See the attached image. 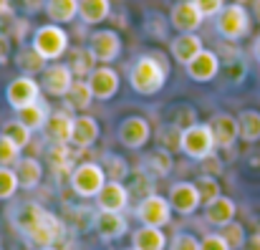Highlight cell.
Listing matches in <instances>:
<instances>
[{
    "mask_svg": "<svg viewBox=\"0 0 260 250\" xmlns=\"http://www.w3.org/2000/svg\"><path fill=\"white\" fill-rule=\"evenodd\" d=\"M13 225L25 238V243L36 250L56 248V243H61L63 235H66L63 220L56 217L53 212H48L38 202H23V205H18V210L13 212Z\"/></svg>",
    "mask_w": 260,
    "mask_h": 250,
    "instance_id": "obj_1",
    "label": "cell"
},
{
    "mask_svg": "<svg viewBox=\"0 0 260 250\" xmlns=\"http://www.w3.org/2000/svg\"><path fill=\"white\" fill-rule=\"evenodd\" d=\"M170 79V61L162 53H144L129 69V86L139 96H154Z\"/></svg>",
    "mask_w": 260,
    "mask_h": 250,
    "instance_id": "obj_2",
    "label": "cell"
},
{
    "mask_svg": "<svg viewBox=\"0 0 260 250\" xmlns=\"http://www.w3.org/2000/svg\"><path fill=\"white\" fill-rule=\"evenodd\" d=\"M215 30L225 41H240V38H245L250 33V13L245 10L243 3L225 5L215 15Z\"/></svg>",
    "mask_w": 260,
    "mask_h": 250,
    "instance_id": "obj_3",
    "label": "cell"
},
{
    "mask_svg": "<svg viewBox=\"0 0 260 250\" xmlns=\"http://www.w3.org/2000/svg\"><path fill=\"white\" fill-rule=\"evenodd\" d=\"M215 147L217 144H215L212 129H210V124H202V121H197L194 127L184 129L182 137H179V152H184L189 160H197V162H202L210 154H215Z\"/></svg>",
    "mask_w": 260,
    "mask_h": 250,
    "instance_id": "obj_4",
    "label": "cell"
},
{
    "mask_svg": "<svg viewBox=\"0 0 260 250\" xmlns=\"http://www.w3.org/2000/svg\"><path fill=\"white\" fill-rule=\"evenodd\" d=\"M33 48L46 58V61H58L66 51H69V33L56 25V23H48V25H41L36 33H33Z\"/></svg>",
    "mask_w": 260,
    "mask_h": 250,
    "instance_id": "obj_5",
    "label": "cell"
},
{
    "mask_svg": "<svg viewBox=\"0 0 260 250\" xmlns=\"http://www.w3.org/2000/svg\"><path fill=\"white\" fill-rule=\"evenodd\" d=\"M104 184H106V172L99 162H81L71 172V190L84 200L96 197Z\"/></svg>",
    "mask_w": 260,
    "mask_h": 250,
    "instance_id": "obj_6",
    "label": "cell"
},
{
    "mask_svg": "<svg viewBox=\"0 0 260 250\" xmlns=\"http://www.w3.org/2000/svg\"><path fill=\"white\" fill-rule=\"evenodd\" d=\"M134 217L142 223V225H152V228H165L172 223V207H170V200H165L162 195H149L144 200L137 202L134 207Z\"/></svg>",
    "mask_w": 260,
    "mask_h": 250,
    "instance_id": "obj_7",
    "label": "cell"
},
{
    "mask_svg": "<svg viewBox=\"0 0 260 250\" xmlns=\"http://www.w3.org/2000/svg\"><path fill=\"white\" fill-rule=\"evenodd\" d=\"M116 139L126 149H142L152 139V127L144 116H126L116 127Z\"/></svg>",
    "mask_w": 260,
    "mask_h": 250,
    "instance_id": "obj_8",
    "label": "cell"
},
{
    "mask_svg": "<svg viewBox=\"0 0 260 250\" xmlns=\"http://www.w3.org/2000/svg\"><path fill=\"white\" fill-rule=\"evenodd\" d=\"M41 76H43L41 79V91H46L48 96H56V99H63L69 93V88L74 86V81H76L69 64H58V61L48 64Z\"/></svg>",
    "mask_w": 260,
    "mask_h": 250,
    "instance_id": "obj_9",
    "label": "cell"
},
{
    "mask_svg": "<svg viewBox=\"0 0 260 250\" xmlns=\"http://www.w3.org/2000/svg\"><path fill=\"white\" fill-rule=\"evenodd\" d=\"M88 51L93 53V58L104 66L114 64L121 53V38L116 30H96L88 38Z\"/></svg>",
    "mask_w": 260,
    "mask_h": 250,
    "instance_id": "obj_10",
    "label": "cell"
},
{
    "mask_svg": "<svg viewBox=\"0 0 260 250\" xmlns=\"http://www.w3.org/2000/svg\"><path fill=\"white\" fill-rule=\"evenodd\" d=\"M167 200H170L172 212L182 215V217L197 212V207L202 205V197H200V190H197L194 182H174L172 187H170Z\"/></svg>",
    "mask_w": 260,
    "mask_h": 250,
    "instance_id": "obj_11",
    "label": "cell"
},
{
    "mask_svg": "<svg viewBox=\"0 0 260 250\" xmlns=\"http://www.w3.org/2000/svg\"><path fill=\"white\" fill-rule=\"evenodd\" d=\"M5 99H8V104L15 111H20L23 106H28V104H33V101L41 99V83L36 81L33 76H18V79H13V81L8 83Z\"/></svg>",
    "mask_w": 260,
    "mask_h": 250,
    "instance_id": "obj_12",
    "label": "cell"
},
{
    "mask_svg": "<svg viewBox=\"0 0 260 250\" xmlns=\"http://www.w3.org/2000/svg\"><path fill=\"white\" fill-rule=\"evenodd\" d=\"M93 200H96V207L104 210V212H124V210L129 207L132 195H129V190H126L124 182H111V179H106V184L101 187V192H99Z\"/></svg>",
    "mask_w": 260,
    "mask_h": 250,
    "instance_id": "obj_13",
    "label": "cell"
},
{
    "mask_svg": "<svg viewBox=\"0 0 260 250\" xmlns=\"http://www.w3.org/2000/svg\"><path fill=\"white\" fill-rule=\"evenodd\" d=\"M88 86H91V93H93V99H99V101H109V99H114L116 96V91H119V74L111 69V66H104V64H99L96 69H93V74L86 79Z\"/></svg>",
    "mask_w": 260,
    "mask_h": 250,
    "instance_id": "obj_14",
    "label": "cell"
},
{
    "mask_svg": "<svg viewBox=\"0 0 260 250\" xmlns=\"http://www.w3.org/2000/svg\"><path fill=\"white\" fill-rule=\"evenodd\" d=\"M207 124L212 129L215 144L222 149H233L235 142L240 139V124H238V116H233V114H215Z\"/></svg>",
    "mask_w": 260,
    "mask_h": 250,
    "instance_id": "obj_15",
    "label": "cell"
},
{
    "mask_svg": "<svg viewBox=\"0 0 260 250\" xmlns=\"http://www.w3.org/2000/svg\"><path fill=\"white\" fill-rule=\"evenodd\" d=\"M93 230L99 233V238L101 240H106V243H111V240H119L126 230H129V223H126V217H124V212H104V210H99L96 215H93Z\"/></svg>",
    "mask_w": 260,
    "mask_h": 250,
    "instance_id": "obj_16",
    "label": "cell"
},
{
    "mask_svg": "<svg viewBox=\"0 0 260 250\" xmlns=\"http://www.w3.org/2000/svg\"><path fill=\"white\" fill-rule=\"evenodd\" d=\"M187 76L197 83H207L212 81L220 74V56L215 51H200L187 66Z\"/></svg>",
    "mask_w": 260,
    "mask_h": 250,
    "instance_id": "obj_17",
    "label": "cell"
},
{
    "mask_svg": "<svg viewBox=\"0 0 260 250\" xmlns=\"http://www.w3.org/2000/svg\"><path fill=\"white\" fill-rule=\"evenodd\" d=\"M46 137L51 139V144H71V132H74V114L69 109H56L51 111L46 127H43Z\"/></svg>",
    "mask_w": 260,
    "mask_h": 250,
    "instance_id": "obj_18",
    "label": "cell"
},
{
    "mask_svg": "<svg viewBox=\"0 0 260 250\" xmlns=\"http://www.w3.org/2000/svg\"><path fill=\"white\" fill-rule=\"evenodd\" d=\"M205 15L200 13V8L192 3V0H179L174 3L172 13H170V23L179 33H194L200 25H202Z\"/></svg>",
    "mask_w": 260,
    "mask_h": 250,
    "instance_id": "obj_19",
    "label": "cell"
},
{
    "mask_svg": "<svg viewBox=\"0 0 260 250\" xmlns=\"http://www.w3.org/2000/svg\"><path fill=\"white\" fill-rule=\"evenodd\" d=\"M99 139V121L88 114L74 116V132H71V144L76 149H91Z\"/></svg>",
    "mask_w": 260,
    "mask_h": 250,
    "instance_id": "obj_20",
    "label": "cell"
},
{
    "mask_svg": "<svg viewBox=\"0 0 260 250\" xmlns=\"http://www.w3.org/2000/svg\"><path fill=\"white\" fill-rule=\"evenodd\" d=\"M235 215H238V205L228 195H220L217 200H212V202L205 205V220L210 225H215V228H222V225L233 223Z\"/></svg>",
    "mask_w": 260,
    "mask_h": 250,
    "instance_id": "obj_21",
    "label": "cell"
},
{
    "mask_svg": "<svg viewBox=\"0 0 260 250\" xmlns=\"http://www.w3.org/2000/svg\"><path fill=\"white\" fill-rule=\"evenodd\" d=\"M200 51H205V46H202V38H200L197 33H179L177 38H172V43H170L172 58L177 64H182V66H187Z\"/></svg>",
    "mask_w": 260,
    "mask_h": 250,
    "instance_id": "obj_22",
    "label": "cell"
},
{
    "mask_svg": "<svg viewBox=\"0 0 260 250\" xmlns=\"http://www.w3.org/2000/svg\"><path fill=\"white\" fill-rule=\"evenodd\" d=\"M132 245L137 250H165L170 245V238L165 235L162 228L139 225V228L132 233Z\"/></svg>",
    "mask_w": 260,
    "mask_h": 250,
    "instance_id": "obj_23",
    "label": "cell"
},
{
    "mask_svg": "<svg viewBox=\"0 0 260 250\" xmlns=\"http://www.w3.org/2000/svg\"><path fill=\"white\" fill-rule=\"evenodd\" d=\"M15 114H18L15 119H18L20 124H25L30 132H38V129L46 127V121H48V116H51V106H48L43 99H38V101L23 106V109L15 111Z\"/></svg>",
    "mask_w": 260,
    "mask_h": 250,
    "instance_id": "obj_24",
    "label": "cell"
},
{
    "mask_svg": "<svg viewBox=\"0 0 260 250\" xmlns=\"http://www.w3.org/2000/svg\"><path fill=\"white\" fill-rule=\"evenodd\" d=\"M15 174H18V182L23 190H36L43 179V167L36 157H20L15 162Z\"/></svg>",
    "mask_w": 260,
    "mask_h": 250,
    "instance_id": "obj_25",
    "label": "cell"
},
{
    "mask_svg": "<svg viewBox=\"0 0 260 250\" xmlns=\"http://www.w3.org/2000/svg\"><path fill=\"white\" fill-rule=\"evenodd\" d=\"M15 66H18V71H20V76H38V74H43L46 71V66H48V61L30 46V48H20L18 53H15Z\"/></svg>",
    "mask_w": 260,
    "mask_h": 250,
    "instance_id": "obj_26",
    "label": "cell"
},
{
    "mask_svg": "<svg viewBox=\"0 0 260 250\" xmlns=\"http://www.w3.org/2000/svg\"><path fill=\"white\" fill-rule=\"evenodd\" d=\"M43 10L51 18V23L63 25V23H71L79 15V0H46Z\"/></svg>",
    "mask_w": 260,
    "mask_h": 250,
    "instance_id": "obj_27",
    "label": "cell"
},
{
    "mask_svg": "<svg viewBox=\"0 0 260 250\" xmlns=\"http://www.w3.org/2000/svg\"><path fill=\"white\" fill-rule=\"evenodd\" d=\"M63 99H66V109L69 111H81L84 114L91 106V101H93V93H91V86H88L86 79H76Z\"/></svg>",
    "mask_w": 260,
    "mask_h": 250,
    "instance_id": "obj_28",
    "label": "cell"
},
{
    "mask_svg": "<svg viewBox=\"0 0 260 250\" xmlns=\"http://www.w3.org/2000/svg\"><path fill=\"white\" fill-rule=\"evenodd\" d=\"M111 13V3L109 0H79V18L86 25L104 23Z\"/></svg>",
    "mask_w": 260,
    "mask_h": 250,
    "instance_id": "obj_29",
    "label": "cell"
},
{
    "mask_svg": "<svg viewBox=\"0 0 260 250\" xmlns=\"http://www.w3.org/2000/svg\"><path fill=\"white\" fill-rule=\"evenodd\" d=\"M99 66V61L93 58V53L86 48H74L71 51V58H69V69L74 74V79H88L93 74V69Z\"/></svg>",
    "mask_w": 260,
    "mask_h": 250,
    "instance_id": "obj_30",
    "label": "cell"
},
{
    "mask_svg": "<svg viewBox=\"0 0 260 250\" xmlns=\"http://www.w3.org/2000/svg\"><path fill=\"white\" fill-rule=\"evenodd\" d=\"M172 167H174V160L170 154V149H154V152H149L144 157V169L152 177H167L172 172Z\"/></svg>",
    "mask_w": 260,
    "mask_h": 250,
    "instance_id": "obj_31",
    "label": "cell"
},
{
    "mask_svg": "<svg viewBox=\"0 0 260 250\" xmlns=\"http://www.w3.org/2000/svg\"><path fill=\"white\" fill-rule=\"evenodd\" d=\"M46 160H48V165L53 172H74V152H71V147L69 144H51L48 147V152H46Z\"/></svg>",
    "mask_w": 260,
    "mask_h": 250,
    "instance_id": "obj_32",
    "label": "cell"
},
{
    "mask_svg": "<svg viewBox=\"0 0 260 250\" xmlns=\"http://www.w3.org/2000/svg\"><path fill=\"white\" fill-rule=\"evenodd\" d=\"M238 124H240V139L248 144L260 142V111L255 109H245L238 114Z\"/></svg>",
    "mask_w": 260,
    "mask_h": 250,
    "instance_id": "obj_33",
    "label": "cell"
},
{
    "mask_svg": "<svg viewBox=\"0 0 260 250\" xmlns=\"http://www.w3.org/2000/svg\"><path fill=\"white\" fill-rule=\"evenodd\" d=\"M101 167H104V172H106V179H111V182H121V179L129 177L126 160L119 157V154H114V152H106V154L101 157Z\"/></svg>",
    "mask_w": 260,
    "mask_h": 250,
    "instance_id": "obj_34",
    "label": "cell"
},
{
    "mask_svg": "<svg viewBox=\"0 0 260 250\" xmlns=\"http://www.w3.org/2000/svg\"><path fill=\"white\" fill-rule=\"evenodd\" d=\"M0 134H5V137L18 147V149H23V147H28V144H30V134H33V132H30L25 124H20L18 119H13V121H8V124L3 127V132H0Z\"/></svg>",
    "mask_w": 260,
    "mask_h": 250,
    "instance_id": "obj_35",
    "label": "cell"
},
{
    "mask_svg": "<svg viewBox=\"0 0 260 250\" xmlns=\"http://www.w3.org/2000/svg\"><path fill=\"white\" fill-rule=\"evenodd\" d=\"M129 195L132 197H137V200H144V197H149V195H154V177L152 174H147V172H137L134 177H132V182H129Z\"/></svg>",
    "mask_w": 260,
    "mask_h": 250,
    "instance_id": "obj_36",
    "label": "cell"
},
{
    "mask_svg": "<svg viewBox=\"0 0 260 250\" xmlns=\"http://www.w3.org/2000/svg\"><path fill=\"white\" fill-rule=\"evenodd\" d=\"M194 184H197V190H200L202 205H207V202H212V200H217V197L222 195V187H220L217 177H212V174H200Z\"/></svg>",
    "mask_w": 260,
    "mask_h": 250,
    "instance_id": "obj_37",
    "label": "cell"
},
{
    "mask_svg": "<svg viewBox=\"0 0 260 250\" xmlns=\"http://www.w3.org/2000/svg\"><path fill=\"white\" fill-rule=\"evenodd\" d=\"M220 235L228 240L230 250H243L245 240H248V235H245V228H243L238 220H233V223L222 225V228H220Z\"/></svg>",
    "mask_w": 260,
    "mask_h": 250,
    "instance_id": "obj_38",
    "label": "cell"
},
{
    "mask_svg": "<svg viewBox=\"0 0 260 250\" xmlns=\"http://www.w3.org/2000/svg\"><path fill=\"white\" fill-rule=\"evenodd\" d=\"M20 190L18 174L13 167H0V200H10Z\"/></svg>",
    "mask_w": 260,
    "mask_h": 250,
    "instance_id": "obj_39",
    "label": "cell"
},
{
    "mask_svg": "<svg viewBox=\"0 0 260 250\" xmlns=\"http://www.w3.org/2000/svg\"><path fill=\"white\" fill-rule=\"evenodd\" d=\"M170 124H174L177 129H189V127H194L197 124V111L189 106V104H184V106H177L172 111V121Z\"/></svg>",
    "mask_w": 260,
    "mask_h": 250,
    "instance_id": "obj_40",
    "label": "cell"
},
{
    "mask_svg": "<svg viewBox=\"0 0 260 250\" xmlns=\"http://www.w3.org/2000/svg\"><path fill=\"white\" fill-rule=\"evenodd\" d=\"M18 160H20V149L5 134H0V167H13Z\"/></svg>",
    "mask_w": 260,
    "mask_h": 250,
    "instance_id": "obj_41",
    "label": "cell"
},
{
    "mask_svg": "<svg viewBox=\"0 0 260 250\" xmlns=\"http://www.w3.org/2000/svg\"><path fill=\"white\" fill-rule=\"evenodd\" d=\"M170 250H200V238L192 233H177L170 240Z\"/></svg>",
    "mask_w": 260,
    "mask_h": 250,
    "instance_id": "obj_42",
    "label": "cell"
},
{
    "mask_svg": "<svg viewBox=\"0 0 260 250\" xmlns=\"http://www.w3.org/2000/svg\"><path fill=\"white\" fill-rule=\"evenodd\" d=\"M225 74H228V79L233 83H240L245 79V74H248V64L243 61V58H235V61H228L225 64Z\"/></svg>",
    "mask_w": 260,
    "mask_h": 250,
    "instance_id": "obj_43",
    "label": "cell"
},
{
    "mask_svg": "<svg viewBox=\"0 0 260 250\" xmlns=\"http://www.w3.org/2000/svg\"><path fill=\"white\" fill-rule=\"evenodd\" d=\"M200 250H230V245L220 233H210V235L200 238Z\"/></svg>",
    "mask_w": 260,
    "mask_h": 250,
    "instance_id": "obj_44",
    "label": "cell"
},
{
    "mask_svg": "<svg viewBox=\"0 0 260 250\" xmlns=\"http://www.w3.org/2000/svg\"><path fill=\"white\" fill-rule=\"evenodd\" d=\"M197 8H200V13L205 15V18H215L222 8H225V0H192Z\"/></svg>",
    "mask_w": 260,
    "mask_h": 250,
    "instance_id": "obj_45",
    "label": "cell"
},
{
    "mask_svg": "<svg viewBox=\"0 0 260 250\" xmlns=\"http://www.w3.org/2000/svg\"><path fill=\"white\" fill-rule=\"evenodd\" d=\"M222 172V162L215 157V154H210L207 160H202V174H212V177H217Z\"/></svg>",
    "mask_w": 260,
    "mask_h": 250,
    "instance_id": "obj_46",
    "label": "cell"
},
{
    "mask_svg": "<svg viewBox=\"0 0 260 250\" xmlns=\"http://www.w3.org/2000/svg\"><path fill=\"white\" fill-rule=\"evenodd\" d=\"M8 51H10V38L8 36H0V64L8 61Z\"/></svg>",
    "mask_w": 260,
    "mask_h": 250,
    "instance_id": "obj_47",
    "label": "cell"
},
{
    "mask_svg": "<svg viewBox=\"0 0 260 250\" xmlns=\"http://www.w3.org/2000/svg\"><path fill=\"white\" fill-rule=\"evenodd\" d=\"M243 250H260V233H253V235H248V240H245Z\"/></svg>",
    "mask_w": 260,
    "mask_h": 250,
    "instance_id": "obj_48",
    "label": "cell"
},
{
    "mask_svg": "<svg viewBox=\"0 0 260 250\" xmlns=\"http://www.w3.org/2000/svg\"><path fill=\"white\" fill-rule=\"evenodd\" d=\"M13 15V3L10 0H0V18H10Z\"/></svg>",
    "mask_w": 260,
    "mask_h": 250,
    "instance_id": "obj_49",
    "label": "cell"
},
{
    "mask_svg": "<svg viewBox=\"0 0 260 250\" xmlns=\"http://www.w3.org/2000/svg\"><path fill=\"white\" fill-rule=\"evenodd\" d=\"M25 28H28L25 20H15V33H13V36H15V38H25V33H28Z\"/></svg>",
    "mask_w": 260,
    "mask_h": 250,
    "instance_id": "obj_50",
    "label": "cell"
},
{
    "mask_svg": "<svg viewBox=\"0 0 260 250\" xmlns=\"http://www.w3.org/2000/svg\"><path fill=\"white\" fill-rule=\"evenodd\" d=\"M23 3H25V8H28V10H33V13H36V10H41V8H46V0H23Z\"/></svg>",
    "mask_w": 260,
    "mask_h": 250,
    "instance_id": "obj_51",
    "label": "cell"
},
{
    "mask_svg": "<svg viewBox=\"0 0 260 250\" xmlns=\"http://www.w3.org/2000/svg\"><path fill=\"white\" fill-rule=\"evenodd\" d=\"M253 13H255V20L260 23V0H253Z\"/></svg>",
    "mask_w": 260,
    "mask_h": 250,
    "instance_id": "obj_52",
    "label": "cell"
},
{
    "mask_svg": "<svg viewBox=\"0 0 260 250\" xmlns=\"http://www.w3.org/2000/svg\"><path fill=\"white\" fill-rule=\"evenodd\" d=\"M253 56L258 58V64H260V36H258V41H255V46H253Z\"/></svg>",
    "mask_w": 260,
    "mask_h": 250,
    "instance_id": "obj_53",
    "label": "cell"
},
{
    "mask_svg": "<svg viewBox=\"0 0 260 250\" xmlns=\"http://www.w3.org/2000/svg\"><path fill=\"white\" fill-rule=\"evenodd\" d=\"M41 250H58V248H41Z\"/></svg>",
    "mask_w": 260,
    "mask_h": 250,
    "instance_id": "obj_54",
    "label": "cell"
},
{
    "mask_svg": "<svg viewBox=\"0 0 260 250\" xmlns=\"http://www.w3.org/2000/svg\"><path fill=\"white\" fill-rule=\"evenodd\" d=\"M124 250H137V248H134V245H132V248H124Z\"/></svg>",
    "mask_w": 260,
    "mask_h": 250,
    "instance_id": "obj_55",
    "label": "cell"
}]
</instances>
